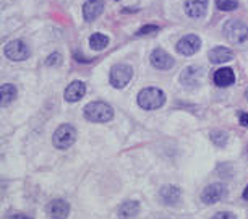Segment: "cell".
<instances>
[{
  "label": "cell",
  "mask_w": 248,
  "mask_h": 219,
  "mask_svg": "<svg viewBox=\"0 0 248 219\" xmlns=\"http://www.w3.org/2000/svg\"><path fill=\"white\" fill-rule=\"evenodd\" d=\"M90 46L94 50H102L109 46V38L106 34H102V32H94L90 38Z\"/></svg>",
  "instance_id": "ffe728a7"
},
{
  "label": "cell",
  "mask_w": 248,
  "mask_h": 219,
  "mask_svg": "<svg viewBox=\"0 0 248 219\" xmlns=\"http://www.w3.org/2000/svg\"><path fill=\"white\" fill-rule=\"evenodd\" d=\"M149 60H151L153 67L159 70H170L175 63L174 59H172L164 49H154L151 55H149Z\"/></svg>",
  "instance_id": "30bf717a"
},
{
  "label": "cell",
  "mask_w": 248,
  "mask_h": 219,
  "mask_svg": "<svg viewBox=\"0 0 248 219\" xmlns=\"http://www.w3.org/2000/svg\"><path fill=\"white\" fill-rule=\"evenodd\" d=\"M227 133L222 132V130H214V132H211V141L216 144L217 148H224L227 144Z\"/></svg>",
  "instance_id": "44dd1931"
},
{
  "label": "cell",
  "mask_w": 248,
  "mask_h": 219,
  "mask_svg": "<svg viewBox=\"0 0 248 219\" xmlns=\"http://www.w3.org/2000/svg\"><path fill=\"white\" fill-rule=\"evenodd\" d=\"M132 78H133V68L127 63H117L110 68L109 80L110 85L117 88V90H122V88L127 86Z\"/></svg>",
  "instance_id": "277c9868"
},
{
  "label": "cell",
  "mask_w": 248,
  "mask_h": 219,
  "mask_svg": "<svg viewBox=\"0 0 248 219\" xmlns=\"http://www.w3.org/2000/svg\"><path fill=\"white\" fill-rule=\"evenodd\" d=\"M247 99H248V90H247Z\"/></svg>",
  "instance_id": "f1b7e54d"
},
{
  "label": "cell",
  "mask_w": 248,
  "mask_h": 219,
  "mask_svg": "<svg viewBox=\"0 0 248 219\" xmlns=\"http://www.w3.org/2000/svg\"><path fill=\"white\" fill-rule=\"evenodd\" d=\"M8 219H31V218L26 216V214H12V216H8Z\"/></svg>",
  "instance_id": "4316f807"
},
{
  "label": "cell",
  "mask_w": 248,
  "mask_h": 219,
  "mask_svg": "<svg viewBox=\"0 0 248 219\" xmlns=\"http://www.w3.org/2000/svg\"><path fill=\"white\" fill-rule=\"evenodd\" d=\"M201 78H203V68L200 67H186L180 73V83L185 88H196L200 86Z\"/></svg>",
  "instance_id": "ba28073f"
},
{
  "label": "cell",
  "mask_w": 248,
  "mask_h": 219,
  "mask_svg": "<svg viewBox=\"0 0 248 219\" xmlns=\"http://www.w3.org/2000/svg\"><path fill=\"white\" fill-rule=\"evenodd\" d=\"M159 198L162 200V203L166 206H179L182 200V192L175 185H164L159 192Z\"/></svg>",
  "instance_id": "9c48e42d"
},
{
  "label": "cell",
  "mask_w": 248,
  "mask_h": 219,
  "mask_svg": "<svg viewBox=\"0 0 248 219\" xmlns=\"http://www.w3.org/2000/svg\"><path fill=\"white\" fill-rule=\"evenodd\" d=\"M201 47V39L198 38L196 34H188V36H184L179 43H177L175 49L177 52L188 57V55H193L200 50Z\"/></svg>",
  "instance_id": "52a82bcc"
},
{
  "label": "cell",
  "mask_w": 248,
  "mask_h": 219,
  "mask_svg": "<svg viewBox=\"0 0 248 219\" xmlns=\"http://www.w3.org/2000/svg\"><path fill=\"white\" fill-rule=\"evenodd\" d=\"M166 102V93L159 88H144L138 94V106L144 110H156Z\"/></svg>",
  "instance_id": "7a4b0ae2"
},
{
  "label": "cell",
  "mask_w": 248,
  "mask_h": 219,
  "mask_svg": "<svg viewBox=\"0 0 248 219\" xmlns=\"http://www.w3.org/2000/svg\"><path fill=\"white\" fill-rule=\"evenodd\" d=\"M104 10V2L102 0H86L85 5H83V16L86 21L96 20Z\"/></svg>",
  "instance_id": "9a60e30c"
},
{
  "label": "cell",
  "mask_w": 248,
  "mask_h": 219,
  "mask_svg": "<svg viewBox=\"0 0 248 219\" xmlns=\"http://www.w3.org/2000/svg\"><path fill=\"white\" fill-rule=\"evenodd\" d=\"M85 94H86V85L83 81H78V80L70 83V85L67 86V90H65V93H63L65 101H68V102H77Z\"/></svg>",
  "instance_id": "5bb4252c"
},
{
  "label": "cell",
  "mask_w": 248,
  "mask_h": 219,
  "mask_svg": "<svg viewBox=\"0 0 248 219\" xmlns=\"http://www.w3.org/2000/svg\"><path fill=\"white\" fill-rule=\"evenodd\" d=\"M224 34L229 43L242 44L248 39V26L238 20H229L224 25Z\"/></svg>",
  "instance_id": "3957f363"
},
{
  "label": "cell",
  "mask_w": 248,
  "mask_h": 219,
  "mask_svg": "<svg viewBox=\"0 0 248 219\" xmlns=\"http://www.w3.org/2000/svg\"><path fill=\"white\" fill-rule=\"evenodd\" d=\"M208 12V0H185V13L190 18H203Z\"/></svg>",
  "instance_id": "4fadbf2b"
},
{
  "label": "cell",
  "mask_w": 248,
  "mask_h": 219,
  "mask_svg": "<svg viewBox=\"0 0 248 219\" xmlns=\"http://www.w3.org/2000/svg\"><path fill=\"white\" fill-rule=\"evenodd\" d=\"M46 63H47L49 67H54V65H60V63H62V55H60L59 52L50 54L49 59L46 60Z\"/></svg>",
  "instance_id": "cb8c5ba5"
},
{
  "label": "cell",
  "mask_w": 248,
  "mask_h": 219,
  "mask_svg": "<svg viewBox=\"0 0 248 219\" xmlns=\"http://www.w3.org/2000/svg\"><path fill=\"white\" fill-rule=\"evenodd\" d=\"M209 60L213 63H224V62H231L233 59V52L227 47H214L209 50Z\"/></svg>",
  "instance_id": "e0dca14e"
},
{
  "label": "cell",
  "mask_w": 248,
  "mask_h": 219,
  "mask_svg": "<svg viewBox=\"0 0 248 219\" xmlns=\"http://www.w3.org/2000/svg\"><path fill=\"white\" fill-rule=\"evenodd\" d=\"M47 214L50 219H67L70 214V204L62 198L52 200L47 206Z\"/></svg>",
  "instance_id": "7c38bea8"
},
{
  "label": "cell",
  "mask_w": 248,
  "mask_h": 219,
  "mask_svg": "<svg viewBox=\"0 0 248 219\" xmlns=\"http://www.w3.org/2000/svg\"><path fill=\"white\" fill-rule=\"evenodd\" d=\"M157 31H159V26H156V25H146V26L140 28V30H138V32H137V36L151 34V32H157Z\"/></svg>",
  "instance_id": "603a6c76"
},
{
  "label": "cell",
  "mask_w": 248,
  "mask_h": 219,
  "mask_svg": "<svg viewBox=\"0 0 248 219\" xmlns=\"http://www.w3.org/2000/svg\"><path fill=\"white\" fill-rule=\"evenodd\" d=\"M233 81H235V73H233V70L229 67L219 68V70H216V73H214V83H216L219 88L231 86V85H233Z\"/></svg>",
  "instance_id": "2e32d148"
},
{
  "label": "cell",
  "mask_w": 248,
  "mask_h": 219,
  "mask_svg": "<svg viewBox=\"0 0 248 219\" xmlns=\"http://www.w3.org/2000/svg\"><path fill=\"white\" fill-rule=\"evenodd\" d=\"M3 54H5L7 59L13 60V62H23L30 57V47L23 43L20 39H15V41H10L5 49H3Z\"/></svg>",
  "instance_id": "8992f818"
},
{
  "label": "cell",
  "mask_w": 248,
  "mask_h": 219,
  "mask_svg": "<svg viewBox=\"0 0 248 219\" xmlns=\"http://www.w3.org/2000/svg\"><path fill=\"white\" fill-rule=\"evenodd\" d=\"M213 219H237V216L231 211H221V213H216L214 214Z\"/></svg>",
  "instance_id": "d4e9b609"
},
{
  "label": "cell",
  "mask_w": 248,
  "mask_h": 219,
  "mask_svg": "<svg viewBox=\"0 0 248 219\" xmlns=\"http://www.w3.org/2000/svg\"><path fill=\"white\" fill-rule=\"evenodd\" d=\"M83 114L90 122L94 124H106L114 119V109L107 102L102 101H94L86 104L85 109H83Z\"/></svg>",
  "instance_id": "6da1fadb"
},
{
  "label": "cell",
  "mask_w": 248,
  "mask_h": 219,
  "mask_svg": "<svg viewBox=\"0 0 248 219\" xmlns=\"http://www.w3.org/2000/svg\"><path fill=\"white\" fill-rule=\"evenodd\" d=\"M240 124L243 127H248V114H245V112L240 114Z\"/></svg>",
  "instance_id": "484cf974"
},
{
  "label": "cell",
  "mask_w": 248,
  "mask_h": 219,
  "mask_svg": "<svg viewBox=\"0 0 248 219\" xmlns=\"http://www.w3.org/2000/svg\"><path fill=\"white\" fill-rule=\"evenodd\" d=\"M216 7L219 8V10L232 12L238 7V2L237 0H216Z\"/></svg>",
  "instance_id": "7402d4cb"
},
{
  "label": "cell",
  "mask_w": 248,
  "mask_h": 219,
  "mask_svg": "<svg viewBox=\"0 0 248 219\" xmlns=\"http://www.w3.org/2000/svg\"><path fill=\"white\" fill-rule=\"evenodd\" d=\"M243 198H245L247 202H248V185H247V188L243 190Z\"/></svg>",
  "instance_id": "83f0119b"
},
{
  "label": "cell",
  "mask_w": 248,
  "mask_h": 219,
  "mask_svg": "<svg viewBox=\"0 0 248 219\" xmlns=\"http://www.w3.org/2000/svg\"><path fill=\"white\" fill-rule=\"evenodd\" d=\"M18 94L16 88L10 85V83H5V85L0 86V97H2V106H8L10 102L15 101V97Z\"/></svg>",
  "instance_id": "d6986e66"
},
{
  "label": "cell",
  "mask_w": 248,
  "mask_h": 219,
  "mask_svg": "<svg viewBox=\"0 0 248 219\" xmlns=\"http://www.w3.org/2000/svg\"><path fill=\"white\" fill-rule=\"evenodd\" d=\"M140 213V203L135 200H127L120 204L119 208V218L120 219H132Z\"/></svg>",
  "instance_id": "ac0fdd59"
},
{
  "label": "cell",
  "mask_w": 248,
  "mask_h": 219,
  "mask_svg": "<svg viewBox=\"0 0 248 219\" xmlns=\"http://www.w3.org/2000/svg\"><path fill=\"white\" fill-rule=\"evenodd\" d=\"M224 195H226V188H224L222 184H211L203 190L201 200H203L206 204H214V203L221 202L224 198Z\"/></svg>",
  "instance_id": "8fae6325"
},
{
  "label": "cell",
  "mask_w": 248,
  "mask_h": 219,
  "mask_svg": "<svg viewBox=\"0 0 248 219\" xmlns=\"http://www.w3.org/2000/svg\"><path fill=\"white\" fill-rule=\"evenodd\" d=\"M75 140H77V130H75L72 125L63 124L55 130V133L52 137V143L57 150H68L75 143Z\"/></svg>",
  "instance_id": "5b68a950"
}]
</instances>
